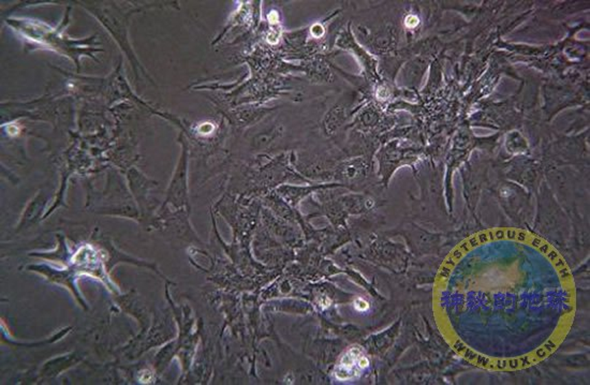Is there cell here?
<instances>
[{
	"label": "cell",
	"instance_id": "6da1fadb",
	"mask_svg": "<svg viewBox=\"0 0 590 385\" xmlns=\"http://www.w3.org/2000/svg\"><path fill=\"white\" fill-rule=\"evenodd\" d=\"M336 45L340 50L353 54L354 57H356L361 66L363 67L367 78H378L377 61L356 41L350 24L347 27V30H342L339 34L336 40Z\"/></svg>",
	"mask_w": 590,
	"mask_h": 385
},
{
	"label": "cell",
	"instance_id": "7a4b0ae2",
	"mask_svg": "<svg viewBox=\"0 0 590 385\" xmlns=\"http://www.w3.org/2000/svg\"><path fill=\"white\" fill-rule=\"evenodd\" d=\"M359 30L366 45L373 53L386 54L396 49L398 40L397 30L393 25H384L373 32L363 30L361 27H359Z\"/></svg>",
	"mask_w": 590,
	"mask_h": 385
},
{
	"label": "cell",
	"instance_id": "3957f363",
	"mask_svg": "<svg viewBox=\"0 0 590 385\" xmlns=\"http://www.w3.org/2000/svg\"><path fill=\"white\" fill-rule=\"evenodd\" d=\"M352 102L348 98H342L334 105L329 107L321 120V127L325 135L329 138L336 135L345 124L348 122L351 115Z\"/></svg>",
	"mask_w": 590,
	"mask_h": 385
},
{
	"label": "cell",
	"instance_id": "277c9868",
	"mask_svg": "<svg viewBox=\"0 0 590 385\" xmlns=\"http://www.w3.org/2000/svg\"><path fill=\"white\" fill-rule=\"evenodd\" d=\"M369 361L362 349L352 346L342 356L335 371V375L339 380H349L361 375L364 369L367 368Z\"/></svg>",
	"mask_w": 590,
	"mask_h": 385
},
{
	"label": "cell",
	"instance_id": "5b68a950",
	"mask_svg": "<svg viewBox=\"0 0 590 385\" xmlns=\"http://www.w3.org/2000/svg\"><path fill=\"white\" fill-rule=\"evenodd\" d=\"M333 184H322V185L309 186V187H303V186H290L283 185L277 189L276 192L281 195V198L291 205L292 208H295L298 203L305 199L312 193L316 192L318 190H322L325 188L333 187Z\"/></svg>",
	"mask_w": 590,
	"mask_h": 385
},
{
	"label": "cell",
	"instance_id": "8992f818",
	"mask_svg": "<svg viewBox=\"0 0 590 385\" xmlns=\"http://www.w3.org/2000/svg\"><path fill=\"white\" fill-rule=\"evenodd\" d=\"M382 113L375 104H367L354 116L352 124L361 130H371L382 124Z\"/></svg>",
	"mask_w": 590,
	"mask_h": 385
},
{
	"label": "cell",
	"instance_id": "52a82bcc",
	"mask_svg": "<svg viewBox=\"0 0 590 385\" xmlns=\"http://www.w3.org/2000/svg\"><path fill=\"white\" fill-rule=\"evenodd\" d=\"M366 164L363 159L344 162L337 166L335 177L339 181L354 182L359 181L366 173Z\"/></svg>",
	"mask_w": 590,
	"mask_h": 385
},
{
	"label": "cell",
	"instance_id": "ba28073f",
	"mask_svg": "<svg viewBox=\"0 0 590 385\" xmlns=\"http://www.w3.org/2000/svg\"><path fill=\"white\" fill-rule=\"evenodd\" d=\"M419 24V17L415 14H408L405 19V25L406 28L409 30H413L417 28V25Z\"/></svg>",
	"mask_w": 590,
	"mask_h": 385
},
{
	"label": "cell",
	"instance_id": "9c48e42d",
	"mask_svg": "<svg viewBox=\"0 0 590 385\" xmlns=\"http://www.w3.org/2000/svg\"><path fill=\"white\" fill-rule=\"evenodd\" d=\"M215 127L214 124H210V122H206V124H201L200 127H199V131L202 134H210L214 131Z\"/></svg>",
	"mask_w": 590,
	"mask_h": 385
},
{
	"label": "cell",
	"instance_id": "30bf717a",
	"mask_svg": "<svg viewBox=\"0 0 590 385\" xmlns=\"http://www.w3.org/2000/svg\"><path fill=\"white\" fill-rule=\"evenodd\" d=\"M151 371H143L141 375V381L143 383H149L151 382Z\"/></svg>",
	"mask_w": 590,
	"mask_h": 385
}]
</instances>
